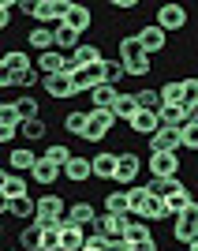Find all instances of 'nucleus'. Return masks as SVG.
Returning a JSON list of instances; mask_svg holds the SVG:
<instances>
[{
    "mask_svg": "<svg viewBox=\"0 0 198 251\" xmlns=\"http://www.w3.org/2000/svg\"><path fill=\"white\" fill-rule=\"evenodd\" d=\"M124 68H127V75H135V79H146V75L154 72V56L142 49V52H135L131 60H124Z\"/></svg>",
    "mask_w": 198,
    "mask_h": 251,
    "instance_id": "31",
    "label": "nucleus"
},
{
    "mask_svg": "<svg viewBox=\"0 0 198 251\" xmlns=\"http://www.w3.org/2000/svg\"><path fill=\"white\" fill-rule=\"evenodd\" d=\"M42 90L52 98V101H71L79 90H75V83H71V75H49L42 83Z\"/></svg>",
    "mask_w": 198,
    "mask_h": 251,
    "instance_id": "10",
    "label": "nucleus"
},
{
    "mask_svg": "<svg viewBox=\"0 0 198 251\" xmlns=\"http://www.w3.org/2000/svg\"><path fill=\"white\" fill-rule=\"evenodd\" d=\"M30 68H34V60H30L26 49H8L0 56V72H8V75H22V72H30Z\"/></svg>",
    "mask_w": 198,
    "mask_h": 251,
    "instance_id": "13",
    "label": "nucleus"
},
{
    "mask_svg": "<svg viewBox=\"0 0 198 251\" xmlns=\"http://www.w3.org/2000/svg\"><path fill=\"white\" fill-rule=\"evenodd\" d=\"M26 45H30L38 56H42V52H49V49H56V26H30Z\"/></svg>",
    "mask_w": 198,
    "mask_h": 251,
    "instance_id": "14",
    "label": "nucleus"
},
{
    "mask_svg": "<svg viewBox=\"0 0 198 251\" xmlns=\"http://www.w3.org/2000/svg\"><path fill=\"white\" fill-rule=\"evenodd\" d=\"M86 124H90V113L86 109H71V113L64 116V131L75 139H86Z\"/></svg>",
    "mask_w": 198,
    "mask_h": 251,
    "instance_id": "26",
    "label": "nucleus"
},
{
    "mask_svg": "<svg viewBox=\"0 0 198 251\" xmlns=\"http://www.w3.org/2000/svg\"><path fill=\"white\" fill-rule=\"evenodd\" d=\"M150 143V154H179L183 150V127H157V135L146 139Z\"/></svg>",
    "mask_w": 198,
    "mask_h": 251,
    "instance_id": "2",
    "label": "nucleus"
},
{
    "mask_svg": "<svg viewBox=\"0 0 198 251\" xmlns=\"http://www.w3.org/2000/svg\"><path fill=\"white\" fill-rule=\"evenodd\" d=\"M64 176H67V184H86V180H94V157L75 154L71 161H67V169H64Z\"/></svg>",
    "mask_w": 198,
    "mask_h": 251,
    "instance_id": "12",
    "label": "nucleus"
},
{
    "mask_svg": "<svg viewBox=\"0 0 198 251\" xmlns=\"http://www.w3.org/2000/svg\"><path fill=\"white\" fill-rule=\"evenodd\" d=\"M138 98V109H150V113H161V90H154V86H142V90H135Z\"/></svg>",
    "mask_w": 198,
    "mask_h": 251,
    "instance_id": "37",
    "label": "nucleus"
},
{
    "mask_svg": "<svg viewBox=\"0 0 198 251\" xmlns=\"http://www.w3.org/2000/svg\"><path fill=\"white\" fill-rule=\"evenodd\" d=\"M71 83H75L79 94H90L94 86L105 83V64H94V68H75V72H71Z\"/></svg>",
    "mask_w": 198,
    "mask_h": 251,
    "instance_id": "8",
    "label": "nucleus"
},
{
    "mask_svg": "<svg viewBox=\"0 0 198 251\" xmlns=\"http://www.w3.org/2000/svg\"><path fill=\"white\" fill-rule=\"evenodd\" d=\"M146 169H150V180H168V176H179V154H150Z\"/></svg>",
    "mask_w": 198,
    "mask_h": 251,
    "instance_id": "7",
    "label": "nucleus"
},
{
    "mask_svg": "<svg viewBox=\"0 0 198 251\" xmlns=\"http://www.w3.org/2000/svg\"><path fill=\"white\" fill-rule=\"evenodd\" d=\"M168 218H172L168 199H157V195H150V206H146V218H142V221H168Z\"/></svg>",
    "mask_w": 198,
    "mask_h": 251,
    "instance_id": "39",
    "label": "nucleus"
},
{
    "mask_svg": "<svg viewBox=\"0 0 198 251\" xmlns=\"http://www.w3.org/2000/svg\"><path fill=\"white\" fill-rule=\"evenodd\" d=\"M127 127H131L135 135L150 139V135H157V127H161V113H150V109H138V113H135V120H131Z\"/></svg>",
    "mask_w": 198,
    "mask_h": 251,
    "instance_id": "16",
    "label": "nucleus"
},
{
    "mask_svg": "<svg viewBox=\"0 0 198 251\" xmlns=\"http://www.w3.org/2000/svg\"><path fill=\"white\" fill-rule=\"evenodd\" d=\"M45 135H49V124H45V116L22 120V127H19V139H26V143H42Z\"/></svg>",
    "mask_w": 198,
    "mask_h": 251,
    "instance_id": "30",
    "label": "nucleus"
},
{
    "mask_svg": "<svg viewBox=\"0 0 198 251\" xmlns=\"http://www.w3.org/2000/svg\"><path fill=\"white\" fill-rule=\"evenodd\" d=\"M116 116L112 109H90V124H86V143H101V139L112 135Z\"/></svg>",
    "mask_w": 198,
    "mask_h": 251,
    "instance_id": "3",
    "label": "nucleus"
},
{
    "mask_svg": "<svg viewBox=\"0 0 198 251\" xmlns=\"http://www.w3.org/2000/svg\"><path fill=\"white\" fill-rule=\"evenodd\" d=\"M105 214H112V218H131V199H127L124 188H116L105 195Z\"/></svg>",
    "mask_w": 198,
    "mask_h": 251,
    "instance_id": "24",
    "label": "nucleus"
},
{
    "mask_svg": "<svg viewBox=\"0 0 198 251\" xmlns=\"http://www.w3.org/2000/svg\"><path fill=\"white\" fill-rule=\"evenodd\" d=\"M183 105H187V109H198V75H187V79H183Z\"/></svg>",
    "mask_w": 198,
    "mask_h": 251,
    "instance_id": "42",
    "label": "nucleus"
},
{
    "mask_svg": "<svg viewBox=\"0 0 198 251\" xmlns=\"http://www.w3.org/2000/svg\"><path fill=\"white\" fill-rule=\"evenodd\" d=\"M127 199H131V218H146V206H150V191H146V184L127 188Z\"/></svg>",
    "mask_w": 198,
    "mask_h": 251,
    "instance_id": "33",
    "label": "nucleus"
},
{
    "mask_svg": "<svg viewBox=\"0 0 198 251\" xmlns=\"http://www.w3.org/2000/svg\"><path fill=\"white\" fill-rule=\"evenodd\" d=\"M60 176H64V169H60V165H52V161H45V157L34 165V173H30V180L38 184V188H52Z\"/></svg>",
    "mask_w": 198,
    "mask_h": 251,
    "instance_id": "21",
    "label": "nucleus"
},
{
    "mask_svg": "<svg viewBox=\"0 0 198 251\" xmlns=\"http://www.w3.org/2000/svg\"><path fill=\"white\" fill-rule=\"evenodd\" d=\"M0 127H8V131H19L22 127V116H19V109H15V101L0 105Z\"/></svg>",
    "mask_w": 198,
    "mask_h": 251,
    "instance_id": "38",
    "label": "nucleus"
},
{
    "mask_svg": "<svg viewBox=\"0 0 198 251\" xmlns=\"http://www.w3.org/2000/svg\"><path fill=\"white\" fill-rule=\"evenodd\" d=\"M79 45H83V34H79V30H71L67 23H60V26H56V49L71 56V52L79 49Z\"/></svg>",
    "mask_w": 198,
    "mask_h": 251,
    "instance_id": "27",
    "label": "nucleus"
},
{
    "mask_svg": "<svg viewBox=\"0 0 198 251\" xmlns=\"http://www.w3.org/2000/svg\"><path fill=\"white\" fill-rule=\"evenodd\" d=\"M11 139H19V131H8V127H0V143H4V147H8Z\"/></svg>",
    "mask_w": 198,
    "mask_h": 251,
    "instance_id": "50",
    "label": "nucleus"
},
{
    "mask_svg": "<svg viewBox=\"0 0 198 251\" xmlns=\"http://www.w3.org/2000/svg\"><path fill=\"white\" fill-rule=\"evenodd\" d=\"M0 195H4V199H19V195H26V176L4 169V173H0Z\"/></svg>",
    "mask_w": 198,
    "mask_h": 251,
    "instance_id": "18",
    "label": "nucleus"
},
{
    "mask_svg": "<svg viewBox=\"0 0 198 251\" xmlns=\"http://www.w3.org/2000/svg\"><path fill=\"white\" fill-rule=\"evenodd\" d=\"M0 210H4V214H11V218H19V221H34V218H38V199H34V195L4 199V202H0Z\"/></svg>",
    "mask_w": 198,
    "mask_h": 251,
    "instance_id": "9",
    "label": "nucleus"
},
{
    "mask_svg": "<svg viewBox=\"0 0 198 251\" xmlns=\"http://www.w3.org/2000/svg\"><path fill=\"white\" fill-rule=\"evenodd\" d=\"M116 165H120L116 150H97L94 154V176L97 180H116Z\"/></svg>",
    "mask_w": 198,
    "mask_h": 251,
    "instance_id": "17",
    "label": "nucleus"
},
{
    "mask_svg": "<svg viewBox=\"0 0 198 251\" xmlns=\"http://www.w3.org/2000/svg\"><path fill=\"white\" fill-rule=\"evenodd\" d=\"M19 8V4H11V0H4V4H0V26H4V30H8L11 26V11Z\"/></svg>",
    "mask_w": 198,
    "mask_h": 251,
    "instance_id": "46",
    "label": "nucleus"
},
{
    "mask_svg": "<svg viewBox=\"0 0 198 251\" xmlns=\"http://www.w3.org/2000/svg\"><path fill=\"white\" fill-rule=\"evenodd\" d=\"M15 109H19V116H22V120H34V116H38V98H34V94L15 98Z\"/></svg>",
    "mask_w": 198,
    "mask_h": 251,
    "instance_id": "41",
    "label": "nucleus"
},
{
    "mask_svg": "<svg viewBox=\"0 0 198 251\" xmlns=\"http://www.w3.org/2000/svg\"><path fill=\"white\" fill-rule=\"evenodd\" d=\"M67 210H71V206H67L60 195H38V218H34V221H38L42 229H45V225H60V221L67 218Z\"/></svg>",
    "mask_w": 198,
    "mask_h": 251,
    "instance_id": "1",
    "label": "nucleus"
},
{
    "mask_svg": "<svg viewBox=\"0 0 198 251\" xmlns=\"http://www.w3.org/2000/svg\"><path fill=\"white\" fill-rule=\"evenodd\" d=\"M4 251H22V248H4Z\"/></svg>",
    "mask_w": 198,
    "mask_h": 251,
    "instance_id": "53",
    "label": "nucleus"
},
{
    "mask_svg": "<svg viewBox=\"0 0 198 251\" xmlns=\"http://www.w3.org/2000/svg\"><path fill=\"white\" fill-rule=\"evenodd\" d=\"M183 147H187V150H198V127H195V124L183 127Z\"/></svg>",
    "mask_w": 198,
    "mask_h": 251,
    "instance_id": "45",
    "label": "nucleus"
},
{
    "mask_svg": "<svg viewBox=\"0 0 198 251\" xmlns=\"http://www.w3.org/2000/svg\"><path fill=\"white\" fill-rule=\"evenodd\" d=\"M86 240H90V229H83V225L64 218V251H83Z\"/></svg>",
    "mask_w": 198,
    "mask_h": 251,
    "instance_id": "19",
    "label": "nucleus"
},
{
    "mask_svg": "<svg viewBox=\"0 0 198 251\" xmlns=\"http://www.w3.org/2000/svg\"><path fill=\"white\" fill-rule=\"evenodd\" d=\"M161 101H165V105H183V79L161 83Z\"/></svg>",
    "mask_w": 198,
    "mask_h": 251,
    "instance_id": "40",
    "label": "nucleus"
},
{
    "mask_svg": "<svg viewBox=\"0 0 198 251\" xmlns=\"http://www.w3.org/2000/svg\"><path fill=\"white\" fill-rule=\"evenodd\" d=\"M67 221H75V225H83V229H94V221H97V206L94 202H71V210H67Z\"/></svg>",
    "mask_w": 198,
    "mask_h": 251,
    "instance_id": "20",
    "label": "nucleus"
},
{
    "mask_svg": "<svg viewBox=\"0 0 198 251\" xmlns=\"http://www.w3.org/2000/svg\"><path fill=\"white\" fill-rule=\"evenodd\" d=\"M146 240H154V229H150V221L131 218V221H127V244H146Z\"/></svg>",
    "mask_w": 198,
    "mask_h": 251,
    "instance_id": "35",
    "label": "nucleus"
},
{
    "mask_svg": "<svg viewBox=\"0 0 198 251\" xmlns=\"http://www.w3.org/2000/svg\"><path fill=\"white\" fill-rule=\"evenodd\" d=\"M67 26L79 34H86L90 26H94V11L86 8V4H71V11H67Z\"/></svg>",
    "mask_w": 198,
    "mask_h": 251,
    "instance_id": "25",
    "label": "nucleus"
},
{
    "mask_svg": "<svg viewBox=\"0 0 198 251\" xmlns=\"http://www.w3.org/2000/svg\"><path fill=\"white\" fill-rule=\"evenodd\" d=\"M157 26H161L165 34L187 30V8H183V4H172V0L161 4V8H157Z\"/></svg>",
    "mask_w": 198,
    "mask_h": 251,
    "instance_id": "4",
    "label": "nucleus"
},
{
    "mask_svg": "<svg viewBox=\"0 0 198 251\" xmlns=\"http://www.w3.org/2000/svg\"><path fill=\"white\" fill-rule=\"evenodd\" d=\"M146 191L157 195V199H172V195H179V191H187V184H183L179 176H168V180H150Z\"/></svg>",
    "mask_w": 198,
    "mask_h": 251,
    "instance_id": "23",
    "label": "nucleus"
},
{
    "mask_svg": "<svg viewBox=\"0 0 198 251\" xmlns=\"http://www.w3.org/2000/svg\"><path fill=\"white\" fill-rule=\"evenodd\" d=\"M19 248L22 251H42V225H38V221L19 232Z\"/></svg>",
    "mask_w": 198,
    "mask_h": 251,
    "instance_id": "36",
    "label": "nucleus"
},
{
    "mask_svg": "<svg viewBox=\"0 0 198 251\" xmlns=\"http://www.w3.org/2000/svg\"><path fill=\"white\" fill-rule=\"evenodd\" d=\"M71 60H75V68H94V64H105V56H101V45H79V49L71 52Z\"/></svg>",
    "mask_w": 198,
    "mask_h": 251,
    "instance_id": "28",
    "label": "nucleus"
},
{
    "mask_svg": "<svg viewBox=\"0 0 198 251\" xmlns=\"http://www.w3.org/2000/svg\"><path fill=\"white\" fill-rule=\"evenodd\" d=\"M138 42H142V49L154 56V52H165L168 45V34L157 26V23H146V26H138Z\"/></svg>",
    "mask_w": 198,
    "mask_h": 251,
    "instance_id": "11",
    "label": "nucleus"
},
{
    "mask_svg": "<svg viewBox=\"0 0 198 251\" xmlns=\"http://www.w3.org/2000/svg\"><path fill=\"white\" fill-rule=\"evenodd\" d=\"M135 113H138V98H135V94H120V98H116V105H112V116H116V120L131 124V120H135Z\"/></svg>",
    "mask_w": 198,
    "mask_h": 251,
    "instance_id": "32",
    "label": "nucleus"
},
{
    "mask_svg": "<svg viewBox=\"0 0 198 251\" xmlns=\"http://www.w3.org/2000/svg\"><path fill=\"white\" fill-rule=\"evenodd\" d=\"M120 79H127V68H124V60H105V83H120Z\"/></svg>",
    "mask_w": 198,
    "mask_h": 251,
    "instance_id": "43",
    "label": "nucleus"
},
{
    "mask_svg": "<svg viewBox=\"0 0 198 251\" xmlns=\"http://www.w3.org/2000/svg\"><path fill=\"white\" fill-rule=\"evenodd\" d=\"M191 124H195V127H198V109H195V113H191Z\"/></svg>",
    "mask_w": 198,
    "mask_h": 251,
    "instance_id": "52",
    "label": "nucleus"
},
{
    "mask_svg": "<svg viewBox=\"0 0 198 251\" xmlns=\"http://www.w3.org/2000/svg\"><path fill=\"white\" fill-rule=\"evenodd\" d=\"M138 173H142V157H138L135 150H124V154H120V165H116V184H120L124 191L135 188Z\"/></svg>",
    "mask_w": 198,
    "mask_h": 251,
    "instance_id": "5",
    "label": "nucleus"
},
{
    "mask_svg": "<svg viewBox=\"0 0 198 251\" xmlns=\"http://www.w3.org/2000/svg\"><path fill=\"white\" fill-rule=\"evenodd\" d=\"M105 248H109V240H105V236H97V232H90V240H86L83 251H105Z\"/></svg>",
    "mask_w": 198,
    "mask_h": 251,
    "instance_id": "47",
    "label": "nucleus"
},
{
    "mask_svg": "<svg viewBox=\"0 0 198 251\" xmlns=\"http://www.w3.org/2000/svg\"><path fill=\"white\" fill-rule=\"evenodd\" d=\"M116 98H120V90H116L112 83H101V86L90 90V105H94V109H112Z\"/></svg>",
    "mask_w": 198,
    "mask_h": 251,
    "instance_id": "29",
    "label": "nucleus"
},
{
    "mask_svg": "<svg viewBox=\"0 0 198 251\" xmlns=\"http://www.w3.org/2000/svg\"><path fill=\"white\" fill-rule=\"evenodd\" d=\"M131 251H161L157 240H146V244H131Z\"/></svg>",
    "mask_w": 198,
    "mask_h": 251,
    "instance_id": "49",
    "label": "nucleus"
},
{
    "mask_svg": "<svg viewBox=\"0 0 198 251\" xmlns=\"http://www.w3.org/2000/svg\"><path fill=\"white\" fill-rule=\"evenodd\" d=\"M191 113L195 109H187V105H161V124L165 127H187Z\"/></svg>",
    "mask_w": 198,
    "mask_h": 251,
    "instance_id": "22",
    "label": "nucleus"
},
{
    "mask_svg": "<svg viewBox=\"0 0 198 251\" xmlns=\"http://www.w3.org/2000/svg\"><path fill=\"white\" fill-rule=\"evenodd\" d=\"M127 221H131V218H112V214H105V210H101L90 232H97V236H105V240H127Z\"/></svg>",
    "mask_w": 198,
    "mask_h": 251,
    "instance_id": "6",
    "label": "nucleus"
},
{
    "mask_svg": "<svg viewBox=\"0 0 198 251\" xmlns=\"http://www.w3.org/2000/svg\"><path fill=\"white\" fill-rule=\"evenodd\" d=\"M112 8L116 11H131V8H135V0H112Z\"/></svg>",
    "mask_w": 198,
    "mask_h": 251,
    "instance_id": "51",
    "label": "nucleus"
},
{
    "mask_svg": "<svg viewBox=\"0 0 198 251\" xmlns=\"http://www.w3.org/2000/svg\"><path fill=\"white\" fill-rule=\"evenodd\" d=\"M42 157H45V161H52V165H60V169H67V161L75 157V150L67 147V143H49Z\"/></svg>",
    "mask_w": 198,
    "mask_h": 251,
    "instance_id": "34",
    "label": "nucleus"
},
{
    "mask_svg": "<svg viewBox=\"0 0 198 251\" xmlns=\"http://www.w3.org/2000/svg\"><path fill=\"white\" fill-rule=\"evenodd\" d=\"M42 157L34 154L30 147H15V150H8V169L11 173H34V165H38Z\"/></svg>",
    "mask_w": 198,
    "mask_h": 251,
    "instance_id": "15",
    "label": "nucleus"
},
{
    "mask_svg": "<svg viewBox=\"0 0 198 251\" xmlns=\"http://www.w3.org/2000/svg\"><path fill=\"white\" fill-rule=\"evenodd\" d=\"M135 52H142V42H138V34H131V38H120V60H131Z\"/></svg>",
    "mask_w": 198,
    "mask_h": 251,
    "instance_id": "44",
    "label": "nucleus"
},
{
    "mask_svg": "<svg viewBox=\"0 0 198 251\" xmlns=\"http://www.w3.org/2000/svg\"><path fill=\"white\" fill-rule=\"evenodd\" d=\"M105 251H131V244H127V240H109Z\"/></svg>",
    "mask_w": 198,
    "mask_h": 251,
    "instance_id": "48",
    "label": "nucleus"
}]
</instances>
